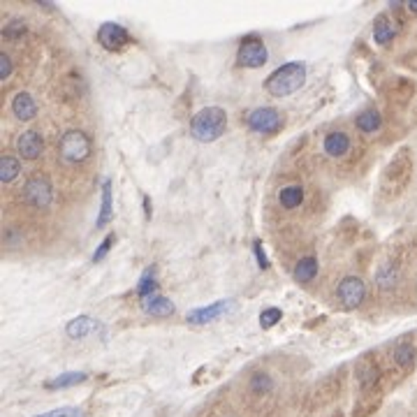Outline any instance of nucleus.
I'll return each mask as SVG.
<instances>
[{
    "label": "nucleus",
    "mask_w": 417,
    "mask_h": 417,
    "mask_svg": "<svg viewBox=\"0 0 417 417\" xmlns=\"http://www.w3.org/2000/svg\"><path fill=\"white\" fill-rule=\"evenodd\" d=\"M141 311L153 318H169V316H174L176 309H174L172 299H167V297L151 295V297H146V299H141Z\"/></svg>",
    "instance_id": "obj_20"
},
{
    "label": "nucleus",
    "mask_w": 417,
    "mask_h": 417,
    "mask_svg": "<svg viewBox=\"0 0 417 417\" xmlns=\"http://www.w3.org/2000/svg\"><path fill=\"white\" fill-rule=\"evenodd\" d=\"M355 125H357V130L364 132V135H374V132H378L383 128V114L378 109L369 107V109H364L357 114Z\"/></svg>",
    "instance_id": "obj_22"
},
{
    "label": "nucleus",
    "mask_w": 417,
    "mask_h": 417,
    "mask_svg": "<svg viewBox=\"0 0 417 417\" xmlns=\"http://www.w3.org/2000/svg\"><path fill=\"white\" fill-rule=\"evenodd\" d=\"M306 84V65L304 63H285L278 70H274L264 81L267 93L274 98H288V95L297 93Z\"/></svg>",
    "instance_id": "obj_3"
},
{
    "label": "nucleus",
    "mask_w": 417,
    "mask_h": 417,
    "mask_svg": "<svg viewBox=\"0 0 417 417\" xmlns=\"http://www.w3.org/2000/svg\"><path fill=\"white\" fill-rule=\"evenodd\" d=\"M406 7H408V12L417 14V0H408V3H406Z\"/></svg>",
    "instance_id": "obj_41"
},
{
    "label": "nucleus",
    "mask_w": 417,
    "mask_h": 417,
    "mask_svg": "<svg viewBox=\"0 0 417 417\" xmlns=\"http://www.w3.org/2000/svg\"><path fill=\"white\" fill-rule=\"evenodd\" d=\"M385 100L390 107L394 109H406L417 98V84L411 77H401V74H394V77L385 79V86L381 88Z\"/></svg>",
    "instance_id": "obj_5"
},
{
    "label": "nucleus",
    "mask_w": 417,
    "mask_h": 417,
    "mask_svg": "<svg viewBox=\"0 0 417 417\" xmlns=\"http://www.w3.org/2000/svg\"><path fill=\"white\" fill-rule=\"evenodd\" d=\"M98 323H95L93 318H88V316H79V318H74L70 320L68 325H65V332H68V337L70 339H86V337H91V334L98 330Z\"/></svg>",
    "instance_id": "obj_24"
},
{
    "label": "nucleus",
    "mask_w": 417,
    "mask_h": 417,
    "mask_svg": "<svg viewBox=\"0 0 417 417\" xmlns=\"http://www.w3.org/2000/svg\"><path fill=\"white\" fill-rule=\"evenodd\" d=\"M334 417H344V415H341V413H337V415H334Z\"/></svg>",
    "instance_id": "obj_42"
},
{
    "label": "nucleus",
    "mask_w": 417,
    "mask_h": 417,
    "mask_svg": "<svg viewBox=\"0 0 417 417\" xmlns=\"http://www.w3.org/2000/svg\"><path fill=\"white\" fill-rule=\"evenodd\" d=\"M130 42H132L130 33L123 26L114 24V21H107V24H102L98 28V44L104 51L116 54V51H123Z\"/></svg>",
    "instance_id": "obj_11"
},
{
    "label": "nucleus",
    "mask_w": 417,
    "mask_h": 417,
    "mask_svg": "<svg viewBox=\"0 0 417 417\" xmlns=\"http://www.w3.org/2000/svg\"><path fill=\"white\" fill-rule=\"evenodd\" d=\"M278 202L283 208L292 211V208H299L304 202V185L302 183H288L278 190Z\"/></svg>",
    "instance_id": "obj_23"
},
{
    "label": "nucleus",
    "mask_w": 417,
    "mask_h": 417,
    "mask_svg": "<svg viewBox=\"0 0 417 417\" xmlns=\"http://www.w3.org/2000/svg\"><path fill=\"white\" fill-rule=\"evenodd\" d=\"M413 178V153L408 146H401L397 153L387 160V165L381 174V195L385 199H397L404 195Z\"/></svg>",
    "instance_id": "obj_1"
},
{
    "label": "nucleus",
    "mask_w": 417,
    "mask_h": 417,
    "mask_svg": "<svg viewBox=\"0 0 417 417\" xmlns=\"http://www.w3.org/2000/svg\"><path fill=\"white\" fill-rule=\"evenodd\" d=\"M12 114L19 121H33L37 114V102L31 93H17L12 100Z\"/></svg>",
    "instance_id": "obj_21"
},
{
    "label": "nucleus",
    "mask_w": 417,
    "mask_h": 417,
    "mask_svg": "<svg viewBox=\"0 0 417 417\" xmlns=\"http://www.w3.org/2000/svg\"><path fill=\"white\" fill-rule=\"evenodd\" d=\"M24 199L33 208H49L54 202V185L44 174H33L24 185Z\"/></svg>",
    "instance_id": "obj_9"
},
{
    "label": "nucleus",
    "mask_w": 417,
    "mask_h": 417,
    "mask_svg": "<svg viewBox=\"0 0 417 417\" xmlns=\"http://www.w3.org/2000/svg\"><path fill=\"white\" fill-rule=\"evenodd\" d=\"M248 390L253 394H269L274 390V378L267 374V371H257V374L250 376L248 381Z\"/></svg>",
    "instance_id": "obj_29"
},
{
    "label": "nucleus",
    "mask_w": 417,
    "mask_h": 417,
    "mask_svg": "<svg viewBox=\"0 0 417 417\" xmlns=\"http://www.w3.org/2000/svg\"><path fill=\"white\" fill-rule=\"evenodd\" d=\"M93 144L91 137L86 135L84 130H68L65 135L58 141V153L65 162H72V165H79L91 158Z\"/></svg>",
    "instance_id": "obj_4"
},
{
    "label": "nucleus",
    "mask_w": 417,
    "mask_h": 417,
    "mask_svg": "<svg viewBox=\"0 0 417 417\" xmlns=\"http://www.w3.org/2000/svg\"><path fill=\"white\" fill-rule=\"evenodd\" d=\"M246 123L257 135H276L283 128V114L274 107H257L246 116Z\"/></svg>",
    "instance_id": "obj_8"
},
{
    "label": "nucleus",
    "mask_w": 417,
    "mask_h": 417,
    "mask_svg": "<svg viewBox=\"0 0 417 417\" xmlns=\"http://www.w3.org/2000/svg\"><path fill=\"white\" fill-rule=\"evenodd\" d=\"M17 151L24 160H37L44 153V139L37 130H24L17 137Z\"/></svg>",
    "instance_id": "obj_14"
},
{
    "label": "nucleus",
    "mask_w": 417,
    "mask_h": 417,
    "mask_svg": "<svg viewBox=\"0 0 417 417\" xmlns=\"http://www.w3.org/2000/svg\"><path fill=\"white\" fill-rule=\"evenodd\" d=\"M318 271H320L318 257L306 255V257H302L299 262L295 264V281L302 283V285H306V283H311L313 278L318 276Z\"/></svg>",
    "instance_id": "obj_25"
},
{
    "label": "nucleus",
    "mask_w": 417,
    "mask_h": 417,
    "mask_svg": "<svg viewBox=\"0 0 417 417\" xmlns=\"http://www.w3.org/2000/svg\"><path fill=\"white\" fill-rule=\"evenodd\" d=\"M383 404V387L369 392H360V399L355 401L353 417H371Z\"/></svg>",
    "instance_id": "obj_17"
},
{
    "label": "nucleus",
    "mask_w": 417,
    "mask_h": 417,
    "mask_svg": "<svg viewBox=\"0 0 417 417\" xmlns=\"http://www.w3.org/2000/svg\"><path fill=\"white\" fill-rule=\"evenodd\" d=\"M337 297L346 311H355L362 306L364 299H367V285H364V281L360 276H346L339 283Z\"/></svg>",
    "instance_id": "obj_10"
},
{
    "label": "nucleus",
    "mask_w": 417,
    "mask_h": 417,
    "mask_svg": "<svg viewBox=\"0 0 417 417\" xmlns=\"http://www.w3.org/2000/svg\"><path fill=\"white\" fill-rule=\"evenodd\" d=\"M401 269H404V267H399V264L390 262V260H385V262L378 267V271H376V285L381 288L383 292H392V290L397 288L399 281H401Z\"/></svg>",
    "instance_id": "obj_18"
},
{
    "label": "nucleus",
    "mask_w": 417,
    "mask_h": 417,
    "mask_svg": "<svg viewBox=\"0 0 417 417\" xmlns=\"http://www.w3.org/2000/svg\"><path fill=\"white\" fill-rule=\"evenodd\" d=\"M114 243H116V234H107V236H104L102 243L98 246V250L93 253V262H95V264L102 262V260L107 257V253L111 250V246H114Z\"/></svg>",
    "instance_id": "obj_35"
},
{
    "label": "nucleus",
    "mask_w": 417,
    "mask_h": 417,
    "mask_svg": "<svg viewBox=\"0 0 417 417\" xmlns=\"http://www.w3.org/2000/svg\"><path fill=\"white\" fill-rule=\"evenodd\" d=\"M14 72V65H12V58L7 54H0V79H10Z\"/></svg>",
    "instance_id": "obj_39"
},
{
    "label": "nucleus",
    "mask_w": 417,
    "mask_h": 417,
    "mask_svg": "<svg viewBox=\"0 0 417 417\" xmlns=\"http://www.w3.org/2000/svg\"><path fill=\"white\" fill-rule=\"evenodd\" d=\"M19 172H21L19 160L12 158V155H3V160H0V181L12 183L19 176Z\"/></svg>",
    "instance_id": "obj_30"
},
{
    "label": "nucleus",
    "mask_w": 417,
    "mask_h": 417,
    "mask_svg": "<svg viewBox=\"0 0 417 417\" xmlns=\"http://www.w3.org/2000/svg\"><path fill=\"white\" fill-rule=\"evenodd\" d=\"M355 378H357V385H360V392L378 390V387H381L383 367L381 362L376 360L374 353H364L360 360L355 362Z\"/></svg>",
    "instance_id": "obj_7"
},
{
    "label": "nucleus",
    "mask_w": 417,
    "mask_h": 417,
    "mask_svg": "<svg viewBox=\"0 0 417 417\" xmlns=\"http://www.w3.org/2000/svg\"><path fill=\"white\" fill-rule=\"evenodd\" d=\"M88 381V374L84 371H65V374H58L56 378H51L47 381V390H65V387H74V385H81Z\"/></svg>",
    "instance_id": "obj_26"
},
{
    "label": "nucleus",
    "mask_w": 417,
    "mask_h": 417,
    "mask_svg": "<svg viewBox=\"0 0 417 417\" xmlns=\"http://www.w3.org/2000/svg\"><path fill=\"white\" fill-rule=\"evenodd\" d=\"M229 309H232V299H225V302H215V304H208V306L190 311L185 318H188V323H192V325H206V323H213V320L222 318Z\"/></svg>",
    "instance_id": "obj_16"
},
{
    "label": "nucleus",
    "mask_w": 417,
    "mask_h": 417,
    "mask_svg": "<svg viewBox=\"0 0 417 417\" xmlns=\"http://www.w3.org/2000/svg\"><path fill=\"white\" fill-rule=\"evenodd\" d=\"M155 290H158V283H155V269L153 267H148V269L141 274V278L137 283V295L141 299H146V297L155 295Z\"/></svg>",
    "instance_id": "obj_31"
},
{
    "label": "nucleus",
    "mask_w": 417,
    "mask_h": 417,
    "mask_svg": "<svg viewBox=\"0 0 417 417\" xmlns=\"http://www.w3.org/2000/svg\"><path fill=\"white\" fill-rule=\"evenodd\" d=\"M350 137L344 130H334L323 139V151L330 155V158H344V155L350 151Z\"/></svg>",
    "instance_id": "obj_19"
},
{
    "label": "nucleus",
    "mask_w": 417,
    "mask_h": 417,
    "mask_svg": "<svg viewBox=\"0 0 417 417\" xmlns=\"http://www.w3.org/2000/svg\"><path fill=\"white\" fill-rule=\"evenodd\" d=\"M357 232H360V222H357L355 218H350V215H346V218L341 220V225H339V236L346 243H353L357 239Z\"/></svg>",
    "instance_id": "obj_33"
},
{
    "label": "nucleus",
    "mask_w": 417,
    "mask_h": 417,
    "mask_svg": "<svg viewBox=\"0 0 417 417\" xmlns=\"http://www.w3.org/2000/svg\"><path fill=\"white\" fill-rule=\"evenodd\" d=\"M86 91V84H84V77H81L79 72H70L63 77V98L68 100H79L81 95Z\"/></svg>",
    "instance_id": "obj_27"
},
{
    "label": "nucleus",
    "mask_w": 417,
    "mask_h": 417,
    "mask_svg": "<svg viewBox=\"0 0 417 417\" xmlns=\"http://www.w3.org/2000/svg\"><path fill=\"white\" fill-rule=\"evenodd\" d=\"M114 215V199H111V181L102 183V204H100V215H98V227H107V222Z\"/></svg>",
    "instance_id": "obj_28"
},
{
    "label": "nucleus",
    "mask_w": 417,
    "mask_h": 417,
    "mask_svg": "<svg viewBox=\"0 0 417 417\" xmlns=\"http://www.w3.org/2000/svg\"><path fill=\"white\" fill-rule=\"evenodd\" d=\"M227 130V111L222 107H204L199 109L190 121V135L202 144L220 139Z\"/></svg>",
    "instance_id": "obj_2"
},
{
    "label": "nucleus",
    "mask_w": 417,
    "mask_h": 417,
    "mask_svg": "<svg viewBox=\"0 0 417 417\" xmlns=\"http://www.w3.org/2000/svg\"><path fill=\"white\" fill-rule=\"evenodd\" d=\"M399 33V21L390 12H381L374 21V40L381 47H390L392 40Z\"/></svg>",
    "instance_id": "obj_15"
},
{
    "label": "nucleus",
    "mask_w": 417,
    "mask_h": 417,
    "mask_svg": "<svg viewBox=\"0 0 417 417\" xmlns=\"http://www.w3.org/2000/svg\"><path fill=\"white\" fill-rule=\"evenodd\" d=\"M281 318H283L281 309H276V306L264 309L262 313H260V327H262V330H271V327H276L281 323Z\"/></svg>",
    "instance_id": "obj_34"
},
{
    "label": "nucleus",
    "mask_w": 417,
    "mask_h": 417,
    "mask_svg": "<svg viewBox=\"0 0 417 417\" xmlns=\"http://www.w3.org/2000/svg\"><path fill=\"white\" fill-rule=\"evenodd\" d=\"M392 362L401 376L411 374L417 364V348L411 337H401L397 344L392 346Z\"/></svg>",
    "instance_id": "obj_12"
},
{
    "label": "nucleus",
    "mask_w": 417,
    "mask_h": 417,
    "mask_svg": "<svg viewBox=\"0 0 417 417\" xmlns=\"http://www.w3.org/2000/svg\"><path fill=\"white\" fill-rule=\"evenodd\" d=\"M144 211H146V218L151 215V199H148V195H144Z\"/></svg>",
    "instance_id": "obj_40"
},
{
    "label": "nucleus",
    "mask_w": 417,
    "mask_h": 417,
    "mask_svg": "<svg viewBox=\"0 0 417 417\" xmlns=\"http://www.w3.org/2000/svg\"><path fill=\"white\" fill-rule=\"evenodd\" d=\"M35 417H84V411H81V408H56V411H49Z\"/></svg>",
    "instance_id": "obj_36"
},
{
    "label": "nucleus",
    "mask_w": 417,
    "mask_h": 417,
    "mask_svg": "<svg viewBox=\"0 0 417 417\" xmlns=\"http://www.w3.org/2000/svg\"><path fill=\"white\" fill-rule=\"evenodd\" d=\"M269 61V51H267L262 37L257 35H246L239 42V49H236V63L241 68L248 70H257Z\"/></svg>",
    "instance_id": "obj_6"
},
{
    "label": "nucleus",
    "mask_w": 417,
    "mask_h": 417,
    "mask_svg": "<svg viewBox=\"0 0 417 417\" xmlns=\"http://www.w3.org/2000/svg\"><path fill=\"white\" fill-rule=\"evenodd\" d=\"M339 394H341V376L339 374H332V376L323 378V381L313 387L311 394H309V404L313 408H323L327 404H332V401L337 399Z\"/></svg>",
    "instance_id": "obj_13"
},
{
    "label": "nucleus",
    "mask_w": 417,
    "mask_h": 417,
    "mask_svg": "<svg viewBox=\"0 0 417 417\" xmlns=\"http://www.w3.org/2000/svg\"><path fill=\"white\" fill-rule=\"evenodd\" d=\"M253 253H255V257H257L260 269H269V257H267V253L262 248V241H260V239L253 241Z\"/></svg>",
    "instance_id": "obj_37"
},
{
    "label": "nucleus",
    "mask_w": 417,
    "mask_h": 417,
    "mask_svg": "<svg viewBox=\"0 0 417 417\" xmlns=\"http://www.w3.org/2000/svg\"><path fill=\"white\" fill-rule=\"evenodd\" d=\"M399 65H404V68L411 70V72H417V47L411 49V51H406V54H401Z\"/></svg>",
    "instance_id": "obj_38"
},
{
    "label": "nucleus",
    "mask_w": 417,
    "mask_h": 417,
    "mask_svg": "<svg viewBox=\"0 0 417 417\" xmlns=\"http://www.w3.org/2000/svg\"><path fill=\"white\" fill-rule=\"evenodd\" d=\"M26 31H28V26H26L24 19H10L3 26V37H5V40H10V42H17V40H21V37L26 35Z\"/></svg>",
    "instance_id": "obj_32"
}]
</instances>
